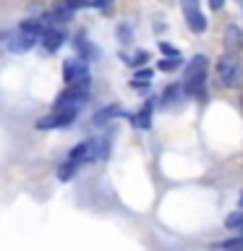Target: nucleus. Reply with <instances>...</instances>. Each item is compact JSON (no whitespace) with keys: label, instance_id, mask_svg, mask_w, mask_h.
Returning <instances> with one entry per match:
<instances>
[{"label":"nucleus","instance_id":"f257e3e1","mask_svg":"<svg viewBox=\"0 0 243 251\" xmlns=\"http://www.w3.org/2000/svg\"><path fill=\"white\" fill-rule=\"evenodd\" d=\"M204 86H207V55H196L186 68L183 89L194 97H204Z\"/></svg>","mask_w":243,"mask_h":251},{"label":"nucleus","instance_id":"f03ea898","mask_svg":"<svg viewBox=\"0 0 243 251\" xmlns=\"http://www.w3.org/2000/svg\"><path fill=\"white\" fill-rule=\"evenodd\" d=\"M37 42H39L37 31H29V29H24V26H19L16 31H11V34L5 37V47L11 52H29Z\"/></svg>","mask_w":243,"mask_h":251},{"label":"nucleus","instance_id":"7ed1b4c3","mask_svg":"<svg viewBox=\"0 0 243 251\" xmlns=\"http://www.w3.org/2000/svg\"><path fill=\"white\" fill-rule=\"evenodd\" d=\"M76 121V110H55V113L45 115L37 121L39 131H52V128H68L71 123Z\"/></svg>","mask_w":243,"mask_h":251},{"label":"nucleus","instance_id":"20e7f679","mask_svg":"<svg viewBox=\"0 0 243 251\" xmlns=\"http://www.w3.org/2000/svg\"><path fill=\"white\" fill-rule=\"evenodd\" d=\"M217 78L222 86H235L238 84V63L230 52H225L222 58L217 60Z\"/></svg>","mask_w":243,"mask_h":251},{"label":"nucleus","instance_id":"39448f33","mask_svg":"<svg viewBox=\"0 0 243 251\" xmlns=\"http://www.w3.org/2000/svg\"><path fill=\"white\" fill-rule=\"evenodd\" d=\"M86 100H89V92L76 89V86H68V89L55 100V110H78Z\"/></svg>","mask_w":243,"mask_h":251},{"label":"nucleus","instance_id":"423d86ee","mask_svg":"<svg viewBox=\"0 0 243 251\" xmlns=\"http://www.w3.org/2000/svg\"><path fill=\"white\" fill-rule=\"evenodd\" d=\"M89 76V60H66V66H63V78H66V84H73V81H81V78Z\"/></svg>","mask_w":243,"mask_h":251},{"label":"nucleus","instance_id":"0eeeda50","mask_svg":"<svg viewBox=\"0 0 243 251\" xmlns=\"http://www.w3.org/2000/svg\"><path fill=\"white\" fill-rule=\"evenodd\" d=\"M39 39H42L47 52H55V50H60L63 42H66V31H63L60 26H45L42 34H39Z\"/></svg>","mask_w":243,"mask_h":251},{"label":"nucleus","instance_id":"6e6552de","mask_svg":"<svg viewBox=\"0 0 243 251\" xmlns=\"http://www.w3.org/2000/svg\"><path fill=\"white\" fill-rule=\"evenodd\" d=\"M222 45H225V52H230V55H235L243 47V34H241V29L235 26V24H227L225 26Z\"/></svg>","mask_w":243,"mask_h":251},{"label":"nucleus","instance_id":"1a4fd4ad","mask_svg":"<svg viewBox=\"0 0 243 251\" xmlns=\"http://www.w3.org/2000/svg\"><path fill=\"white\" fill-rule=\"evenodd\" d=\"M183 16H186V24H188V29H191L194 34L207 31V16H204L199 8H194V11H183Z\"/></svg>","mask_w":243,"mask_h":251},{"label":"nucleus","instance_id":"9d476101","mask_svg":"<svg viewBox=\"0 0 243 251\" xmlns=\"http://www.w3.org/2000/svg\"><path fill=\"white\" fill-rule=\"evenodd\" d=\"M118 115H123L121 105H107V107H102L99 113H94L92 123H94V126H105L107 121H113V118H118Z\"/></svg>","mask_w":243,"mask_h":251},{"label":"nucleus","instance_id":"9b49d317","mask_svg":"<svg viewBox=\"0 0 243 251\" xmlns=\"http://www.w3.org/2000/svg\"><path fill=\"white\" fill-rule=\"evenodd\" d=\"M152 107H154V102H146L141 113L128 115V121H131L133 126H136V128H149V126H152Z\"/></svg>","mask_w":243,"mask_h":251},{"label":"nucleus","instance_id":"f8f14e48","mask_svg":"<svg viewBox=\"0 0 243 251\" xmlns=\"http://www.w3.org/2000/svg\"><path fill=\"white\" fill-rule=\"evenodd\" d=\"M73 47L78 50V55H81V60H89V58H94V55H97V50H94V47L86 42L84 39V34H76V42H73Z\"/></svg>","mask_w":243,"mask_h":251},{"label":"nucleus","instance_id":"ddd939ff","mask_svg":"<svg viewBox=\"0 0 243 251\" xmlns=\"http://www.w3.org/2000/svg\"><path fill=\"white\" fill-rule=\"evenodd\" d=\"M76 168H78V162H73V160H66L60 165V170H58V178L63 180V183H66V180H71L76 176Z\"/></svg>","mask_w":243,"mask_h":251},{"label":"nucleus","instance_id":"4468645a","mask_svg":"<svg viewBox=\"0 0 243 251\" xmlns=\"http://www.w3.org/2000/svg\"><path fill=\"white\" fill-rule=\"evenodd\" d=\"M180 92H183V86H180V84L168 86V89H165V94H162V105H172V102H178V100H180Z\"/></svg>","mask_w":243,"mask_h":251},{"label":"nucleus","instance_id":"2eb2a0df","mask_svg":"<svg viewBox=\"0 0 243 251\" xmlns=\"http://www.w3.org/2000/svg\"><path fill=\"white\" fill-rule=\"evenodd\" d=\"M180 55H168V58H162L160 60V71H165V74H168V71H178L180 68Z\"/></svg>","mask_w":243,"mask_h":251},{"label":"nucleus","instance_id":"dca6fc26","mask_svg":"<svg viewBox=\"0 0 243 251\" xmlns=\"http://www.w3.org/2000/svg\"><path fill=\"white\" fill-rule=\"evenodd\" d=\"M241 220H243V209H241V212H233V215H227V217H225V225L230 227V230H235V227L241 225Z\"/></svg>","mask_w":243,"mask_h":251},{"label":"nucleus","instance_id":"f3484780","mask_svg":"<svg viewBox=\"0 0 243 251\" xmlns=\"http://www.w3.org/2000/svg\"><path fill=\"white\" fill-rule=\"evenodd\" d=\"M131 37H133V34H131V29L125 26V24H121V26H118V39H121L123 45H128V42H131Z\"/></svg>","mask_w":243,"mask_h":251},{"label":"nucleus","instance_id":"a211bd4d","mask_svg":"<svg viewBox=\"0 0 243 251\" xmlns=\"http://www.w3.org/2000/svg\"><path fill=\"white\" fill-rule=\"evenodd\" d=\"M136 78H139V81H149V78H152V68H141V71H136Z\"/></svg>","mask_w":243,"mask_h":251},{"label":"nucleus","instance_id":"6ab92c4d","mask_svg":"<svg viewBox=\"0 0 243 251\" xmlns=\"http://www.w3.org/2000/svg\"><path fill=\"white\" fill-rule=\"evenodd\" d=\"M113 0H89V8H110Z\"/></svg>","mask_w":243,"mask_h":251},{"label":"nucleus","instance_id":"aec40b11","mask_svg":"<svg viewBox=\"0 0 243 251\" xmlns=\"http://www.w3.org/2000/svg\"><path fill=\"white\" fill-rule=\"evenodd\" d=\"M160 50H162L165 55H178V50H175V47H172L170 42H160Z\"/></svg>","mask_w":243,"mask_h":251},{"label":"nucleus","instance_id":"412c9836","mask_svg":"<svg viewBox=\"0 0 243 251\" xmlns=\"http://www.w3.org/2000/svg\"><path fill=\"white\" fill-rule=\"evenodd\" d=\"M180 5H183V11H194V8H199V0H180Z\"/></svg>","mask_w":243,"mask_h":251},{"label":"nucleus","instance_id":"4be33fe9","mask_svg":"<svg viewBox=\"0 0 243 251\" xmlns=\"http://www.w3.org/2000/svg\"><path fill=\"white\" fill-rule=\"evenodd\" d=\"M222 5H225V0H209V8H212V11H219Z\"/></svg>","mask_w":243,"mask_h":251}]
</instances>
